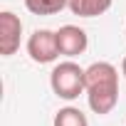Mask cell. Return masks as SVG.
<instances>
[{
    "instance_id": "5b68a950",
    "label": "cell",
    "mask_w": 126,
    "mask_h": 126,
    "mask_svg": "<svg viewBox=\"0 0 126 126\" xmlns=\"http://www.w3.org/2000/svg\"><path fill=\"white\" fill-rule=\"evenodd\" d=\"M89 45V37L87 32L79 27V25H62L57 30V47H59V54L64 57H77L87 49Z\"/></svg>"
},
{
    "instance_id": "ba28073f",
    "label": "cell",
    "mask_w": 126,
    "mask_h": 126,
    "mask_svg": "<svg viewBox=\"0 0 126 126\" xmlns=\"http://www.w3.org/2000/svg\"><path fill=\"white\" fill-rule=\"evenodd\" d=\"M69 5V0H25V8L32 15H57Z\"/></svg>"
},
{
    "instance_id": "6da1fadb",
    "label": "cell",
    "mask_w": 126,
    "mask_h": 126,
    "mask_svg": "<svg viewBox=\"0 0 126 126\" xmlns=\"http://www.w3.org/2000/svg\"><path fill=\"white\" fill-rule=\"evenodd\" d=\"M84 94L89 109L99 116H106L119 104V69L111 62H94L87 67Z\"/></svg>"
},
{
    "instance_id": "8992f818",
    "label": "cell",
    "mask_w": 126,
    "mask_h": 126,
    "mask_svg": "<svg viewBox=\"0 0 126 126\" xmlns=\"http://www.w3.org/2000/svg\"><path fill=\"white\" fill-rule=\"evenodd\" d=\"M111 5L114 0H69L67 8L72 10V15H79V17H99Z\"/></svg>"
},
{
    "instance_id": "52a82bcc",
    "label": "cell",
    "mask_w": 126,
    "mask_h": 126,
    "mask_svg": "<svg viewBox=\"0 0 126 126\" xmlns=\"http://www.w3.org/2000/svg\"><path fill=\"white\" fill-rule=\"evenodd\" d=\"M54 126H89V119L77 106H64L54 114Z\"/></svg>"
},
{
    "instance_id": "9c48e42d",
    "label": "cell",
    "mask_w": 126,
    "mask_h": 126,
    "mask_svg": "<svg viewBox=\"0 0 126 126\" xmlns=\"http://www.w3.org/2000/svg\"><path fill=\"white\" fill-rule=\"evenodd\" d=\"M121 74H124V77H126V57H124V59H121Z\"/></svg>"
},
{
    "instance_id": "7a4b0ae2",
    "label": "cell",
    "mask_w": 126,
    "mask_h": 126,
    "mask_svg": "<svg viewBox=\"0 0 126 126\" xmlns=\"http://www.w3.org/2000/svg\"><path fill=\"white\" fill-rule=\"evenodd\" d=\"M84 77H87V69L79 67L77 62L67 59L54 64V69L49 72V87L59 99L74 101L79 94H84Z\"/></svg>"
},
{
    "instance_id": "3957f363",
    "label": "cell",
    "mask_w": 126,
    "mask_h": 126,
    "mask_svg": "<svg viewBox=\"0 0 126 126\" xmlns=\"http://www.w3.org/2000/svg\"><path fill=\"white\" fill-rule=\"evenodd\" d=\"M27 54L35 64H52L59 57L57 47V32L52 30H35L27 37Z\"/></svg>"
},
{
    "instance_id": "277c9868",
    "label": "cell",
    "mask_w": 126,
    "mask_h": 126,
    "mask_svg": "<svg viewBox=\"0 0 126 126\" xmlns=\"http://www.w3.org/2000/svg\"><path fill=\"white\" fill-rule=\"evenodd\" d=\"M20 40H22V20L13 10H3L0 13V54L13 57L20 49Z\"/></svg>"
}]
</instances>
